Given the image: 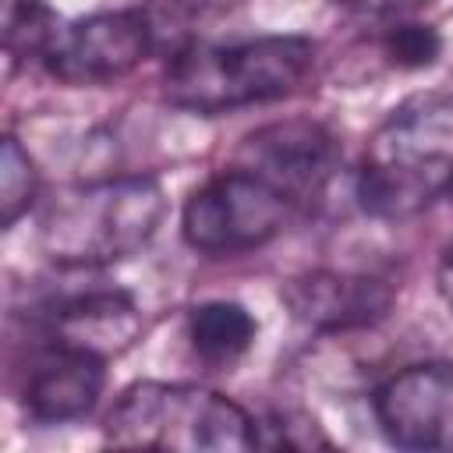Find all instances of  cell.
<instances>
[{
	"instance_id": "obj_1",
	"label": "cell",
	"mask_w": 453,
	"mask_h": 453,
	"mask_svg": "<svg viewBox=\"0 0 453 453\" xmlns=\"http://www.w3.org/2000/svg\"><path fill=\"white\" fill-rule=\"evenodd\" d=\"M453 191V103L411 96L368 138L357 202L375 219H407Z\"/></svg>"
},
{
	"instance_id": "obj_2",
	"label": "cell",
	"mask_w": 453,
	"mask_h": 453,
	"mask_svg": "<svg viewBox=\"0 0 453 453\" xmlns=\"http://www.w3.org/2000/svg\"><path fill=\"white\" fill-rule=\"evenodd\" d=\"M311 64L315 42L308 35L188 42L166 64L163 92L173 106L212 117L297 92Z\"/></svg>"
},
{
	"instance_id": "obj_3",
	"label": "cell",
	"mask_w": 453,
	"mask_h": 453,
	"mask_svg": "<svg viewBox=\"0 0 453 453\" xmlns=\"http://www.w3.org/2000/svg\"><path fill=\"white\" fill-rule=\"evenodd\" d=\"M166 216L152 177H106L53 195L39 216V241L57 265L96 269L145 248Z\"/></svg>"
},
{
	"instance_id": "obj_4",
	"label": "cell",
	"mask_w": 453,
	"mask_h": 453,
	"mask_svg": "<svg viewBox=\"0 0 453 453\" xmlns=\"http://www.w3.org/2000/svg\"><path fill=\"white\" fill-rule=\"evenodd\" d=\"M106 439L173 453H244L258 446V428L223 393L184 382H134L113 403Z\"/></svg>"
},
{
	"instance_id": "obj_5",
	"label": "cell",
	"mask_w": 453,
	"mask_h": 453,
	"mask_svg": "<svg viewBox=\"0 0 453 453\" xmlns=\"http://www.w3.org/2000/svg\"><path fill=\"white\" fill-rule=\"evenodd\" d=\"M297 205L248 166L209 177L180 212V234L195 251L237 255L273 241Z\"/></svg>"
},
{
	"instance_id": "obj_6",
	"label": "cell",
	"mask_w": 453,
	"mask_h": 453,
	"mask_svg": "<svg viewBox=\"0 0 453 453\" xmlns=\"http://www.w3.org/2000/svg\"><path fill=\"white\" fill-rule=\"evenodd\" d=\"M156 28L142 7L99 11L57 32L46 67L67 85H103L131 74L152 50Z\"/></svg>"
},
{
	"instance_id": "obj_7",
	"label": "cell",
	"mask_w": 453,
	"mask_h": 453,
	"mask_svg": "<svg viewBox=\"0 0 453 453\" xmlns=\"http://www.w3.org/2000/svg\"><path fill=\"white\" fill-rule=\"evenodd\" d=\"M382 435L400 449H453V365L418 361L372 396Z\"/></svg>"
},
{
	"instance_id": "obj_8",
	"label": "cell",
	"mask_w": 453,
	"mask_h": 453,
	"mask_svg": "<svg viewBox=\"0 0 453 453\" xmlns=\"http://www.w3.org/2000/svg\"><path fill=\"white\" fill-rule=\"evenodd\" d=\"M237 166L276 184L297 209L315 202L336 166V138L315 120H280L241 142Z\"/></svg>"
},
{
	"instance_id": "obj_9",
	"label": "cell",
	"mask_w": 453,
	"mask_h": 453,
	"mask_svg": "<svg viewBox=\"0 0 453 453\" xmlns=\"http://www.w3.org/2000/svg\"><path fill=\"white\" fill-rule=\"evenodd\" d=\"M138 329H142V315L131 294L117 287H103V290L92 287L50 308V343L81 350L103 361L127 350Z\"/></svg>"
},
{
	"instance_id": "obj_10",
	"label": "cell",
	"mask_w": 453,
	"mask_h": 453,
	"mask_svg": "<svg viewBox=\"0 0 453 453\" xmlns=\"http://www.w3.org/2000/svg\"><path fill=\"white\" fill-rule=\"evenodd\" d=\"M283 301L290 304L294 319H301L311 329H361L379 319H386L393 304V290L375 276H354V273H308L290 280L283 290Z\"/></svg>"
},
{
	"instance_id": "obj_11",
	"label": "cell",
	"mask_w": 453,
	"mask_h": 453,
	"mask_svg": "<svg viewBox=\"0 0 453 453\" xmlns=\"http://www.w3.org/2000/svg\"><path fill=\"white\" fill-rule=\"evenodd\" d=\"M106 361L50 343V350L35 361L25 386V411L32 421L64 425L85 418L103 393Z\"/></svg>"
},
{
	"instance_id": "obj_12",
	"label": "cell",
	"mask_w": 453,
	"mask_h": 453,
	"mask_svg": "<svg viewBox=\"0 0 453 453\" xmlns=\"http://www.w3.org/2000/svg\"><path fill=\"white\" fill-rule=\"evenodd\" d=\"M255 333L258 326L251 311L237 301H205L188 319V340L195 354L212 368L234 365L241 354H248V347L255 343Z\"/></svg>"
},
{
	"instance_id": "obj_13",
	"label": "cell",
	"mask_w": 453,
	"mask_h": 453,
	"mask_svg": "<svg viewBox=\"0 0 453 453\" xmlns=\"http://www.w3.org/2000/svg\"><path fill=\"white\" fill-rule=\"evenodd\" d=\"M57 32L46 0H4V46L11 57H46Z\"/></svg>"
},
{
	"instance_id": "obj_14",
	"label": "cell",
	"mask_w": 453,
	"mask_h": 453,
	"mask_svg": "<svg viewBox=\"0 0 453 453\" xmlns=\"http://www.w3.org/2000/svg\"><path fill=\"white\" fill-rule=\"evenodd\" d=\"M35 191H39L35 163L21 149V142L14 134H7L0 145V223H4V230H11L32 209Z\"/></svg>"
},
{
	"instance_id": "obj_15",
	"label": "cell",
	"mask_w": 453,
	"mask_h": 453,
	"mask_svg": "<svg viewBox=\"0 0 453 453\" xmlns=\"http://www.w3.org/2000/svg\"><path fill=\"white\" fill-rule=\"evenodd\" d=\"M382 50L389 57L393 67H403V71H421V67H432L442 53V39L432 25H418V21H407V25H393L382 39Z\"/></svg>"
},
{
	"instance_id": "obj_16",
	"label": "cell",
	"mask_w": 453,
	"mask_h": 453,
	"mask_svg": "<svg viewBox=\"0 0 453 453\" xmlns=\"http://www.w3.org/2000/svg\"><path fill=\"white\" fill-rule=\"evenodd\" d=\"M439 294H442V301H446L449 311H453V244H449V251H446L442 262H439Z\"/></svg>"
},
{
	"instance_id": "obj_17",
	"label": "cell",
	"mask_w": 453,
	"mask_h": 453,
	"mask_svg": "<svg viewBox=\"0 0 453 453\" xmlns=\"http://www.w3.org/2000/svg\"><path fill=\"white\" fill-rule=\"evenodd\" d=\"M166 4H173V7H188V11H198V7H205L209 0H166Z\"/></svg>"
}]
</instances>
